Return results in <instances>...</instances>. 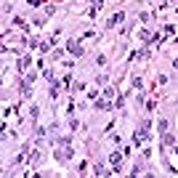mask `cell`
<instances>
[{"mask_svg":"<svg viewBox=\"0 0 178 178\" xmlns=\"http://www.w3.org/2000/svg\"><path fill=\"white\" fill-rule=\"evenodd\" d=\"M120 21H122V13H114V16H112V21H109V27H114V24H120Z\"/></svg>","mask_w":178,"mask_h":178,"instance_id":"obj_1","label":"cell"}]
</instances>
